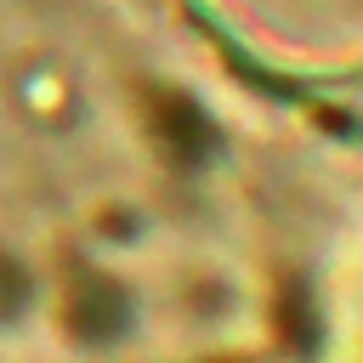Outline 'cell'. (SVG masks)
<instances>
[{
	"mask_svg": "<svg viewBox=\"0 0 363 363\" xmlns=\"http://www.w3.org/2000/svg\"><path fill=\"white\" fill-rule=\"evenodd\" d=\"M210 159L142 68L0 6V340L45 363H221L267 284Z\"/></svg>",
	"mask_w": 363,
	"mask_h": 363,
	"instance_id": "obj_1",
	"label": "cell"
}]
</instances>
